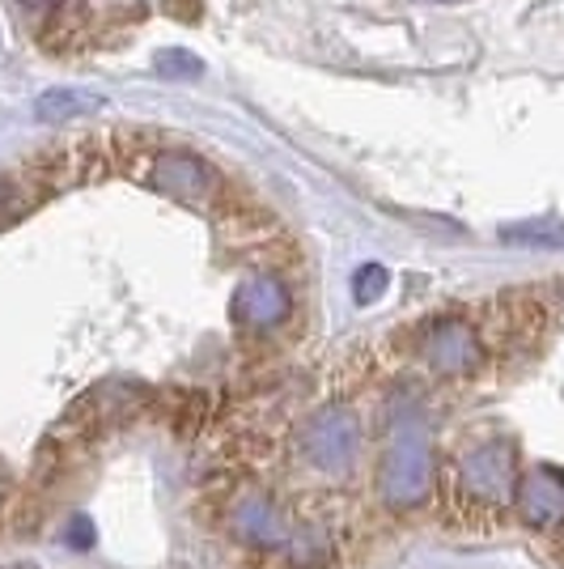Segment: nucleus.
I'll use <instances>...</instances> for the list:
<instances>
[{"mask_svg": "<svg viewBox=\"0 0 564 569\" xmlns=\"http://www.w3.org/2000/svg\"><path fill=\"white\" fill-rule=\"evenodd\" d=\"M514 506L522 522L535 527V531L564 527V472H556V468H531L517 480Z\"/></svg>", "mask_w": 564, "mask_h": 569, "instance_id": "6", "label": "nucleus"}, {"mask_svg": "<svg viewBox=\"0 0 564 569\" xmlns=\"http://www.w3.org/2000/svg\"><path fill=\"white\" fill-rule=\"evenodd\" d=\"M442 4H459V0H442Z\"/></svg>", "mask_w": 564, "mask_h": 569, "instance_id": "13", "label": "nucleus"}, {"mask_svg": "<svg viewBox=\"0 0 564 569\" xmlns=\"http://www.w3.org/2000/svg\"><path fill=\"white\" fill-rule=\"evenodd\" d=\"M517 493V468L514 451L505 442H480L459 463V489L454 498L467 510L471 519H496Z\"/></svg>", "mask_w": 564, "mask_h": 569, "instance_id": "2", "label": "nucleus"}, {"mask_svg": "<svg viewBox=\"0 0 564 569\" xmlns=\"http://www.w3.org/2000/svg\"><path fill=\"white\" fill-rule=\"evenodd\" d=\"M298 451L314 472L323 476H344L356 468L361 459V421L353 417V408L344 403H328L302 426V442Z\"/></svg>", "mask_w": 564, "mask_h": 569, "instance_id": "3", "label": "nucleus"}, {"mask_svg": "<svg viewBox=\"0 0 564 569\" xmlns=\"http://www.w3.org/2000/svg\"><path fill=\"white\" fill-rule=\"evenodd\" d=\"M484 345L480 332L463 319H437L421 332V361L442 379H463L480 366Z\"/></svg>", "mask_w": 564, "mask_h": 569, "instance_id": "4", "label": "nucleus"}, {"mask_svg": "<svg viewBox=\"0 0 564 569\" xmlns=\"http://www.w3.org/2000/svg\"><path fill=\"white\" fill-rule=\"evenodd\" d=\"M149 183L183 204H212L216 191H225L221 174L209 162H200L195 153H158L149 167Z\"/></svg>", "mask_w": 564, "mask_h": 569, "instance_id": "5", "label": "nucleus"}, {"mask_svg": "<svg viewBox=\"0 0 564 569\" xmlns=\"http://www.w3.org/2000/svg\"><path fill=\"white\" fill-rule=\"evenodd\" d=\"M158 72H162L165 81H195L204 64H200V56H191L188 48H165L158 56Z\"/></svg>", "mask_w": 564, "mask_h": 569, "instance_id": "10", "label": "nucleus"}, {"mask_svg": "<svg viewBox=\"0 0 564 569\" xmlns=\"http://www.w3.org/2000/svg\"><path fill=\"white\" fill-rule=\"evenodd\" d=\"M386 281H391V277H386V268H382V263H370V268H361V272L353 277L356 302H361V307L377 302V298L386 293Z\"/></svg>", "mask_w": 564, "mask_h": 569, "instance_id": "11", "label": "nucleus"}, {"mask_svg": "<svg viewBox=\"0 0 564 569\" xmlns=\"http://www.w3.org/2000/svg\"><path fill=\"white\" fill-rule=\"evenodd\" d=\"M293 310V298L281 281L272 277H251L234 289V302H230V315H234L238 328H251V332H263V328H276L289 319Z\"/></svg>", "mask_w": 564, "mask_h": 569, "instance_id": "7", "label": "nucleus"}, {"mask_svg": "<svg viewBox=\"0 0 564 569\" xmlns=\"http://www.w3.org/2000/svg\"><path fill=\"white\" fill-rule=\"evenodd\" d=\"M0 493H4V476H0Z\"/></svg>", "mask_w": 564, "mask_h": 569, "instance_id": "12", "label": "nucleus"}, {"mask_svg": "<svg viewBox=\"0 0 564 569\" xmlns=\"http://www.w3.org/2000/svg\"><path fill=\"white\" fill-rule=\"evenodd\" d=\"M505 242H517V247H564V226L556 217H535V221H517V226H505L501 230Z\"/></svg>", "mask_w": 564, "mask_h": 569, "instance_id": "9", "label": "nucleus"}, {"mask_svg": "<svg viewBox=\"0 0 564 569\" xmlns=\"http://www.w3.org/2000/svg\"><path fill=\"white\" fill-rule=\"evenodd\" d=\"M377 498L391 510H416L433 498V442L416 412H403L391 426L377 463Z\"/></svg>", "mask_w": 564, "mask_h": 569, "instance_id": "1", "label": "nucleus"}, {"mask_svg": "<svg viewBox=\"0 0 564 569\" xmlns=\"http://www.w3.org/2000/svg\"><path fill=\"white\" fill-rule=\"evenodd\" d=\"M39 119H64V116H94L102 111V98L85 94V90H48L34 102Z\"/></svg>", "mask_w": 564, "mask_h": 569, "instance_id": "8", "label": "nucleus"}]
</instances>
